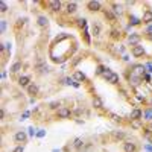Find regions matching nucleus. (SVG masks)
Returning <instances> with one entry per match:
<instances>
[{
  "mask_svg": "<svg viewBox=\"0 0 152 152\" xmlns=\"http://www.w3.org/2000/svg\"><path fill=\"white\" fill-rule=\"evenodd\" d=\"M131 125H132V128H140V122H138V120H134Z\"/></svg>",
  "mask_w": 152,
  "mask_h": 152,
  "instance_id": "nucleus-23",
  "label": "nucleus"
},
{
  "mask_svg": "<svg viewBox=\"0 0 152 152\" xmlns=\"http://www.w3.org/2000/svg\"><path fill=\"white\" fill-rule=\"evenodd\" d=\"M6 9H8V6H6V3H5V2H2V12H5Z\"/></svg>",
  "mask_w": 152,
  "mask_h": 152,
  "instance_id": "nucleus-25",
  "label": "nucleus"
},
{
  "mask_svg": "<svg viewBox=\"0 0 152 152\" xmlns=\"http://www.w3.org/2000/svg\"><path fill=\"white\" fill-rule=\"evenodd\" d=\"M38 24H40V26H46V24H47V18L40 17L38 18Z\"/></svg>",
  "mask_w": 152,
  "mask_h": 152,
  "instance_id": "nucleus-18",
  "label": "nucleus"
},
{
  "mask_svg": "<svg viewBox=\"0 0 152 152\" xmlns=\"http://www.w3.org/2000/svg\"><path fill=\"white\" fill-rule=\"evenodd\" d=\"M58 117L59 119H68L70 117V110L66 108V106L59 108V110H58Z\"/></svg>",
  "mask_w": 152,
  "mask_h": 152,
  "instance_id": "nucleus-1",
  "label": "nucleus"
},
{
  "mask_svg": "<svg viewBox=\"0 0 152 152\" xmlns=\"http://www.w3.org/2000/svg\"><path fill=\"white\" fill-rule=\"evenodd\" d=\"M113 9H114V12H116V14H120V12H122L120 6H117V5H114V6H113Z\"/></svg>",
  "mask_w": 152,
  "mask_h": 152,
  "instance_id": "nucleus-22",
  "label": "nucleus"
},
{
  "mask_svg": "<svg viewBox=\"0 0 152 152\" xmlns=\"http://www.w3.org/2000/svg\"><path fill=\"white\" fill-rule=\"evenodd\" d=\"M66 84H73V81H71L70 78H67V79H66Z\"/></svg>",
  "mask_w": 152,
  "mask_h": 152,
  "instance_id": "nucleus-27",
  "label": "nucleus"
},
{
  "mask_svg": "<svg viewBox=\"0 0 152 152\" xmlns=\"http://www.w3.org/2000/svg\"><path fill=\"white\" fill-rule=\"evenodd\" d=\"M50 8L53 11H59L61 9V2H50Z\"/></svg>",
  "mask_w": 152,
  "mask_h": 152,
  "instance_id": "nucleus-11",
  "label": "nucleus"
},
{
  "mask_svg": "<svg viewBox=\"0 0 152 152\" xmlns=\"http://www.w3.org/2000/svg\"><path fill=\"white\" fill-rule=\"evenodd\" d=\"M102 71H103V67H102V66H101V67L97 68V73H102Z\"/></svg>",
  "mask_w": 152,
  "mask_h": 152,
  "instance_id": "nucleus-29",
  "label": "nucleus"
},
{
  "mask_svg": "<svg viewBox=\"0 0 152 152\" xmlns=\"http://www.w3.org/2000/svg\"><path fill=\"white\" fill-rule=\"evenodd\" d=\"M88 9L90 11H99L101 9V3L99 2H90L88 3Z\"/></svg>",
  "mask_w": 152,
  "mask_h": 152,
  "instance_id": "nucleus-4",
  "label": "nucleus"
},
{
  "mask_svg": "<svg viewBox=\"0 0 152 152\" xmlns=\"http://www.w3.org/2000/svg\"><path fill=\"white\" fill-rule=\"evenodd\" d=\"M116 137H120V138H122V137H123V134H122V132H116Z\"/></svg>",
  "mask_w": 152,
  "mask_h": 152,
  "instance_id": "nucleus-30",
  "label": "nucleus"
},
{
  "mask_svg": "<svg viewBox=\"0 0 152 152\" xmlns=\"http://www.w3.org/2000/svg\"><path fill=\"white\" fill-rule=\"evenodd\" d=\"M99 32H101L99 24H94V26H93V35H99Z\"/></svg>",
  "mask_w": 152,
  "mask_h": 152,
  "instance_id": "nucleus-20",
  "label": "nucleus"
},
{
  "mask_svg": "<svg viewBox=\"0 0 152 152\" xmlns=\"http://www.w3.org/2000/svg\"><path fill=\"white\" fill-rule=\"evenodd\" d=\"M111 119H113L114 122H119V120H120V117H119L117 114H111Z\"/></svg>",
  "mask_w": 152,
  "mask_h": 152,
  "instance_id": "nucleus-24",
  "label": "nucleus"
},
{
  "mask_svg": "<svg viewBox=\"0 0 152 152\" xmlns=\"http://www.w3.org/2000/svg\"><path fill=\"white\" fill-rule=\"evenodd\" d=\"M143 53H145L143 46H138V44H137V46H134V49H132V55H134V56H141Z\"/></svg>",
  "mask_w": 152,
  "mask_h": 152,
  "instance_id": "nucleus-3",
  "label": "nucleus"
},
{
  "mask_svg": "<svg viewBox=\"0 0 152 152\" xmlns=\"http://www.w3.org/2000/svg\"><path fill=\"white\" fill-rule=\"evenodd\" d=\"M137 23H138V20H137L135 17H132V24H137Z\"/></svg>",
  "mask_w": 152,
  "mask_h": 152,
  "instance_id": "nucleus-28",
  "label": "nucleus"
},
{
  "mask_svg": "<svg viewBox=\"0 0 152 152\" xmlns=\"http://www.w3.org/2000/svg\"><path fill=\"white\" fill-rule=\"evenodd\" d=\"M75 79H76V81H84L85 75L84 73H81V71H76V73H75Z\"/></svg>",
  "mask_w": 152,
  "mask_h": 152,
  "instance_id": "nucleus-14",
  "label": "nucleus"
},
{
  "mask_svg": "<svg viewBox=\"0 0 152 152\" xmlns=\"http://www.w3.org/2000/svg\"><path fill=\"white\" fill-rule=\"evenodd\" d=\"M15 140H17V141H24V140H26V134H24V132H17V134H15Z\"/></svg>",
  "mask_w": 152,
  "mask_h": 152,
  "instance_id": "nucleus-13",
  "label": "nucleus"
},
{
  "mask_svg": "<svg viewBox=\"0 0 152 152\" xmlns=\"http://www.w3.org/2000/svg\"><path fill=\"white\" fill-rule=\"evenodd\" d=\"M151 126H152V125H151Z\"/></svg>",
  "mask_w": 152,
  "mask_h": 152,
  "instance_id": "nucleus-32",
  "label": "nucleus"
},
{
  "mask_svg": "<svg viewBox=\"0 0 152 152\" xmlns=\"http://www.w3.org/2000/svg\"><path fill=\"white\" fill-rule=\"evenodd\" d=\"M93 106H94V108H102V106H103V102H102L101 97H94V99H93Z\"/></svg>",
  "mask_w": 152,
  "mask_h": 152,
  "instance_id": "nucleus-7",
  "label": "nucleus"
},
{
  "mask_svg": "<svg viewBox=\"0 0 152 152\" xmlns=\"http://www.w3.org/2000/svg\"><path fill=\"white\" fill-rule=\"evenodd\" d=\"M105 17H108L111 21H116V15H114V14H111L110 11H106V12H105Z\"/></svg>",
  "mask_w": 152,
  "mask_h": 152,
  "instance_id": "nucleus-19",
  "label": "nucleus"
},
{
  "mask_svg": "<svg viewBox=\"0 0 152 152\" xmlns=\"http://www.w3.org/2000/svg\"><path fill=\"white\" fill-rule=\"evenodd\" d=\"M123 151L125 152H135V145L134 143H131V141L123 143Z\"/></svg>",
  "mask_w": 152,
  "mask_h": 152,
  "instance_id": "nucleus-2",
  "label": "nucleus"
},
{
  "mask_svg": "<svg viewBox=\"0 0 152 152\" xmlns=\"http://www.w3.org/2000/svg\"><path fill=\"white\" fill-rule=\"evenodd\" d=\"M20 68H21V62H15V64L11 67V71H12V73H17Z\"/></svg>",
  "mask_w": 152,
  "mask_h": 152,
  "instance_id": "nucleus-17",
  "label": "nucleus"
},
{
  "mask_svg": "<svg viewBox=\"0 0 152 152\" xmlns=\"http://www.w3.org/2000/svg\"><path fill=\"white\" fill-rule=\"evenodd\" d=\"M149 31H151V32H152V26H151V28H149Z\"/></svg>",
  "mask_w": 152,
  "mask_h": 152,
  "instance_id": "nucleus-31",
  "label": "nucleus"
},
{
  "mask_svg": "<svg viewBox=\"0 0 152 152\" xmlns=\"http://www.w3.org/2000/svg\"><path fill=\"white\" fill-rule=\"evenodd\" d=\"M143 21H145V23H151L152 21V11H146V12L143 14Z\"/></svg>",
  "mask_w": 152,
  "mask_h": 152,
  "instance_id": "nucleus-5",
  "label": "nucleus"
},
{
  "mask_svg": "<svg viewBox=\"0 0 152 152\" xmlns=\"http://www.w3.org/2000/svg\"><path fill=\"white\" fill-rule=\"evenodd\" d=\"M138 40H140V38H138V35H131V37H129V43H131V44H135V46H137Z\"/></svg>",
  "mask_w": 152,
  "mask_h": 152,
  "instance_id": "nucleus-15",
  "label": "nucleus"
},
{
  "mask_svg": "<svg viewBox=\"0 0 152 152\" xmlns=\"http://www.w3.org/2000/svg\"><path fill=\"white\" fill-rule=\"evenodd\" d=\"M82 145H84V141H82V138H75V141H73V146H75L76 149H79V148H82Z\"/></svg>",
  "mask_w": 152,
  "mask_h": 152,
  "instance_id": "nucleus-12",
  "label": "nucleus"
},
{
  "mask_svg": "<svg viewBox=\"0 0 152 152\" xmlns=\"http://www.w3.org/2000/svg\"><path fill=\"white\" fill-rule=\"evenodd\" d=\"M28 90H29V94H37L38 93V87L37 85H29Z\"/></svg>",
  "mask_w": 152,
  "mask_h": 152,
  "instance_id": "nucleus-16",
  "label": "nucleus"
},
{
  "mask_svg": "<svg viewBox=\"0 0 152 152\" xmlns=\"http://www.w3.org/2000/svg\"><path fill=\"white\" fill-rule=\"evenodd\" d=\"M18 84L21 85V87H26V85L29 84V76H21L18 79Z\"/></svg>",
  "mask_w": 152,
  "mask_h": 152,
  "instance_id": "nucleus-8",
  "label": "nucleus"
},
{
  "mask_svg": "<svg viewBox=\"0 0 152 152\" xmlns=\"http://www.w3.org/2000/svg\"><path fill=\"white\" fill-rule=\"evenodd\" d=\"M14 152H23V146H17V148L14 149Z\"/></svg>",
  "mask_w": 152,
  "mask_h": 152,
  "instance_id": "nucleus-26",
  "label": "nucleus"
},
{
  "mask_svg": "<svg viewBox=\"0 0 152 152\" xmlns=\"http://www.w3.org/2000/svg\"><path fill=\"white\" fill-rule=\"evenodd\" d=\"M75 11H76V3H75V2H70L67 5V12L71 14V12H75Z\"/></svg>",
  "mask_w": 152,
  "mask_h": 152,
  "instance_id": "nucleus-10",
  "label": "nucleus"
},
{
  "mask_svg": "<svg viewBox=\"0 0 152 152\" xmlns=\"http://www.w3.org/2000/svg\"><path fill=\"white\" fill-rule=\"evenodd\" d=\"M78 26H79V28H85V20L84 18H79V20H78Z\"/></svg>",
  "mask_w": 152,
  "mask_h": 152,
  "instance_id": "nucleus-21",
  "label": "nucleus"
},
{
  "mask_svg": "<svg viewBox=\"0 0 152 152\" xmlns=\"http://www.w3.org/2000/svg\"><path fill=\"white\" fill-rule=\"evenodd\" d=\"M106 79H108V82H111V84H117L119 82V76L116 75V73H111Z\"/></svg>",
  "mask_w": 152,
  "mask_h": 152,
  "instance_id": "nucleus-6",
  "label": "nucleus"
},
{
  "mask_svg": "<svg viewBox=\"0 0 152 152\" xmlns=\"http://www.w3.org/2000/svg\"><path fill=\"white\" fill-rule=\"evenodd\" d=\"M140 117H141V111H140V110H134V111L131 113V119H132V120H138Z\"/></svg>",
  "mask_w": 152,
  "mask_h": 152,
  "instance_id": "nucleus-9",
  "label": "nucleus"
}]
</instances>
